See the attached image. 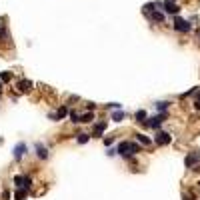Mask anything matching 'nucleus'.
<instances>
[{"label":"nucleus","mask_w":200,"mask_h":200,"mask_svg":"<svg viewBox=\"0 0 200 200\" xmlns=\"http://www.w3.org/2000/svg\"><path fill=\"white\" fill-rule=\"evenodd\" d=\"M164 118H166V114H158V116H152L148 124H150L152 128H158V126L162 124V120H164Z\"/></svg>","instance_id":"6"},{"label":"nucleus","mask_w":200,"mask_h":200,"mask_svg":"<svg viewBox=\"0 0 200 200\" xmlns=\"http://www.w3.org/2000/svg\"><path fill=\"white\" fill-rule=\"evenodd\" d=\"M68 114V110L64 108V106H60V108H58V112L56 114H50V118H54V120H60V118H64Z\"/></svg>","instance_id":"10"},{"label":"nucleus","mask_w":200,"mask_h":200,"mask_svg":"<svg viewBox=\"0 0 200 200\" xmlns=\"http://www.w3.org/2000/svg\"><path fill=\"white\" fill-rule=\"evenodd\" d=\"M26 198V192H24V190H18V192H16V200H24Z\"/></svg>","instance_id":"21"},{"label":"nucleus","mask_w":200,"mask_h":200,"mask_svg":"<svg viewBox=\"0 0 200 200\" xmlns=\"http://www.w3.org/2000/svg\"><path fill=\"white\" fill-rule=\"evenodd\" d=\"M14 182H16V186H28L30 184V178L28 176H20L18 174V176H14Z\"/></svg>","instance_id":"9"},{"label":"nucleus","mask_w":200,"mask_h":200,"mask_svg":"<svg viewBox=\"0 0 200 200\" xmlns=\"http://www.w3.org/2000/svg\"><path fill=\"white\" fill-rule=\"evenodd\" d=\"M154 140H156V144H158V146H166V144H170L172 136H170V134H166V132H158Z\"/></svg>","instance_id":"3"},{"label":"nucleus","mask_w":200,"mask_h":200,"mask_svg":"<svg viewBox=\"0 0 200 200\" xmlns=\"http://www.w3.org/2000/svg\"><path fill=\"white\" fill-rule=\"evenodd\" d=\"M122 118H124V112H122V110H116V112L112 114V120H114V122H120Z\"/></svg>","instance_id":"14"},{"label":"nucleus","mask_w":200,"mask_h":200,"mask_svg":"<svg viewBox=\"0 0 200 200\" xmlns=\"http://www.w3.org/2000/svg\"><path fill=\"white\" fill-rule=\"evenodd\" d=\"M0 80H2V82H8V80H10V74H8V72H2V74H0Z\"/></svg>","instance_id":"22"},{"label":"nucleus","mask_w":200,"mask_h":200,"mask_svg":"<svg viewBox=\"0 0 200 200\" xmlns=\"http://www.w3.org/2000/svg\"><path fill=\"white\" fill-rule=\"evenodd\" d=\"M36 152H38V158H48V150L42 144H36Z\"/></svg>","instance_id":"12"},{"label":"nucleus","mask_w":200,"mask_h":200,"mask_svg":"<svg viewBox=\"0 0 200 200\" xmlns=\"http://www.w3.org/2000/svg\"><path fill=\"white\" fill-rule=\"evenodd\" d=\"M0 88H2V80H0Z\"/></svg>","instance_id":"24"},{"label":"nucleus","mask_w":200,"mask_h":200,"mask_svg":"<svg viewBox=\"0 0 200 200\" xmlns=\"http://www.w3.org/2000/svg\"><path fill=\"white\" fill-rule=\"evenodd\" d=\"M162 8L168 12V14H178V10H180V8L176 6V2H174V0H166V2L162 4Z\"/></svg>","instance_id":"4"},{"label":"nucleus","mask_w":200,"mask_h":200,"mask_svg":"<svg viewBox=\"0 0 200 200\" xmlns=\"http://www.w3.org/2000/svg\"><path fill=\"white\" fill-rule=\"evenodd\" d=\"M104 128H106V122H98V124L94 126V134H96V136H100L102 132H104Z\"/></svg>","instance_id":"13"},{"label":"nucleus","mask_w":200,"mask_h":200,"mask_svg":"<svg viewBox=\"0 0 200 200\" xmlns=\"http://www.w3.org/2000/svg\"><path fill=\"white\" fill-rule=\"evenodd\" d=\"M184 162H186V166H192V164H196V162H200V154H198V152H196V154H190V156H186V160H184Z\"/></svg>","instance_id":"8"},{"label":"nucleus","mask_w":200,"mask_h":200,"mask_svg":"<svg viewBox=\"0 0 200 200\" xmlns=\"http://www.w3.org/2000/svg\"><path fill=\"white\" fill-rule=\"evenodd\" d=\"M0 36H6V30H4L2 26H0Z\"/></svg>","instance_id":"23"},{"label":"nucleus","mask_w":200,"mask_h":200,"mask_svg":"<svg viewBox=\"0 0 200 200\" xmlns=\"http://www.w3.org/2000/svg\"><path fill=\"white\" fill-rule=\"evenodd\" d=\"M92 120H94V114L92 112H86L84 116H80V122H92Z\"/></svg>","instance_id":"15"},{"label":"nucleus","mask_w":200,"mask_h":200,"mask_svg":"<svg viewBox=\"0 0 200 200\" xmlns=\"http://www.w3.org/2000/svg\"><path fill=\"white\" fill-rule=\"evenodd\" d=\"M136 138H138V142L146 144V146H148V144H150V138H146V136H144V134H138V136H136Z\"/></svg>","instance_id":"17"},{"label":"nucleus","mask_w":200,"mask_h":200,"mask_svg":"<svg viewBox=\"0 0 200 200\" xmlns=\"http://www.w3.org/2000/svg\"><path fill=\"white\" fill-rule=\"evenodd\" d=\"M174 28H176L178 32H188L190 30V24L186 22V20H182V18H178V16H176V18H174Z\"/></svg>","instance_id":"2"},{"label":"nucleus","mask_w":200,"mask_h":200,"mask_svg":"<svg viewBox=\"0 0 200 200\" xmlns=\"http://www.w3.org/2000/svg\"><path fill=\"white\" fill-rule=\"evenodd\" d=\"M146 16L152 20V22H164V14H162V12H158V10H150V12H146Z\"/></svg>","instance_id":"5"},{"label":"nucleus","mask_w":200,"mask_h":200,"mask_svg":"<svg viewBox=\"0 0 200 200\" xmlns=\"http://www.w3.org/2000/svg\"><path fill=\"white\" fill-rule=\"evenodd\" d=\"M24 150H26V144L20 142L18 146L14 148V158H16V160H20V158H22V154H24Z\"/></svg>","instance_id":"7"},{"label":"nucleus","mask_w":200,"mask_h":200,"mask_svg":"<svg viewBox=\"0 0 200 200\" xmlns=\"http://www.w3.org/2000/svg\"><path fill=\"white\" fill-rule=\"evenodd\" d=\"M78 142H80V144H86V142H88V134H80V136H78Z\"/></svg>","instance_id":"20"},{"label":"nucleus","mask_w":200,"mask_h":200,"mask_svg":"<svg viewBox=\"0 0 200 200\" xmlns=\"http://www.w3.org/2000/svg\"><path fill=\"white\" fill-rule=\"evenodd\" d=\"M144 118H146V112H144V110H138V112H136V120L144 122Z\"/></svg>","instance_id":"16"},{"label":"nucleus","mask_w":200,"mask_h":200,"mask_svg":"<svg viewBox=\"0 0 200 200\" xmlns=\"http://www.w3.org/2000/svg\"><path fill=\"white\" fill-rule=\"evenodd\" d=\"M166 108H168V102H158L156 104V110H160V112H164Z\"/></svg>","instance_id":"18"},{"label":"nucleus","mask_w":200,"mask_h":200,"mask_svg":"<svg viewBox=\"0 0 200 200\" xmlns=\"http://www.w3.org/2000/svg\"><path fill=\"white\" fill-rule=\"evenodd\" d=\"M32 88V82H28V80H20L18 82V90L20 92H26V90H30Z\"/></svg>","instance_id":"11"},{"label":"nucleus","mask_w":200,"mask_h":200,"mask_svg":"<svg viewBox=\"0 0 200 200\" xmlns=\"http://www.w3.org/2000/svg\"><path fill=\"white\" fill-rule=\"evenodd\" d=\"M118 154H122V156H132V154H136V152H140V148H138V144H134V142H120L118 144Z\"/></svg>","instance_id":"1"},{"label":"nucleus","mask_w":200,"mask_h":200,"mask_svg":"<svg viewBox=\"0 0 200 200\" xmlns=\"http://www.w3.org/2000/svg\"><path fill=\"white\" fill-rule=\"evenodd\" d=\"M70 118H72V122H80V114L76 112V110H72V112H70Z\"/></svg>","instance_id":"19"}]
</instances>
